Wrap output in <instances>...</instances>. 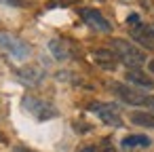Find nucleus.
<instances>
[{
  "mask_svg": "<svg viewBox=\"0 0 154 152\" xmlns=\"http://www.w3.org/2000/svg\"><path fill=\"white\" fill-rule=\"evenodd\" d=\"M112 51L116 53V57H118L125 66H129V70H137V68L143 66V61H146L143 51H139L133 42H127V40H122V38H114V40H112Z\"/></svg>",
  "mask_w": 154,
  "mask_h": 152,
  "instance_id": "obj_1",
  "label": "nucleus"
},
{
  "mask_svg": "<svg viewBox=\"0 0 154 152\" xmlns=\"http://www.w3.org/2000/svg\"><path fill=\"white\" fill-rule=\"evenodd\" d=\"M0 49H5L9 55H13L15 59H28L32 49L28 42L11 36V34H5V32H0Z\"/></svg>",
  "mask_w": 154,
  "mask_h": 152,
  "instance_id": "obj_2",
  "label": "nucleus"
},
{
  "mask_svg": "<svg viewBox=\"0 0 154 152\" xmlns=\"http://www.w3.org/2000/svg\"><path fill=\"white\" fill-rule=\"evenodd\" d=\"M21 104H23V110H26V112L34 114V116H36V118H40V120L53 118V116L57 114L53 106H49L47 101H40V99H36V97H32V95H26Z\"/></svg>",
  "mask_w": 154,
  "mask_h": 152,
  "instance_id": "obj_3",
  "label": "nucleus"
},
{
  "mask_svg": "<svg viewBox=\"0 0 154 152\" xmlns=\"http://www.w3.org/2000/svg\"><path fill=\"white\" fill-rule=\"evenodd\" d=\"M91 112H95L110 127H122V118H120L118 106H114V104H93L91 106Z\"/></svg>",
  "mask_w": 154,
  "mask_h": 152,
  "instance_id": "obj_4",
  "label": "nucleus"
},
{
  "mask_svg": "<svg viewBox=\"0 0 154 152\" xmlns=\"http://www.w3.org/2000/svg\"><path fill=\"white\" fill-rule=\"evenodd\" d=\"M112 91H114L125 104H129V106H143V101H146V95H143V93H137L135 89H131V87H127V85H120V82H114V85H112Z\"/></svg>",
  "mask_w": 154,
  "mask_h": 152,
  "instance_id": "obj_5",
  "label": "nucleus"
},
{
  "mask_svg": "<svg viewBox=\"0 0 154 152\" xmlns=\"http://www.w3.org/2000/svg\"><path fill=\"white\" fill-rule=\"evenodd\" d=\"M133 40L141 42L146 49H154V23H137L131 30Z\"/></svg>",
  "mask_w": 154,
  "mask_h": 152,
  "instance_id": "obj_6",
  "label": "nucleus"
},
{
  "mask_svg": "<svg viewBox=\"0 0 154 152\" xmlns=\"http://www.w3.org/2000/svg\"><path fill=\"white\" fill-rule=\"evenodd\" d=\"M80 15H82V19H85L93 30H99V32H110V30H112L110 21H108L97 9H82Z\"/></svg>",
  "mask_w": 154,
  "mask_h": 152,
  "instance_id": "obj_7",
  "label": "nucleus"
},
{
  "mask_svg": "<svg viewBox=\"0 0 154 152\" xmlns=\"http://www.w3.org/2000/svg\"><path fill=\"white\" fill-rule=\"evenodd\" d=\"M17 74H19V80L26 82V85H30V87L40 85L42 78H45V72H42V68H38V66H26V68H21Z\"/></svg>",
  "mask_w": 154,
  "mask_h": 152,
  "instance_id": "obj_8",
  "label": "nucleus"
},
{
  "mask_svg": "<svg viewBox=\"0 0 154 152\" xmlns=\"http://www.w3.org/2000/svg\"><path fill=\"white\" fill-rule=\"evenodd\" d=\"M125 76H127V82L137 85V87H141V89H152V87H154V80H152L150 76H146L143 72H139V70H129Z\"/></svg>",
  "mask_w": 154,
  "mask_h": 152,
  "instance_id": "obj_9",
  "label": "nucleus"
},
{
  "mask_svg": "<svg viewBox=\"0 0 154 152\" xmlns=\"http://www.w3.org/2000/svg\"><path fill=\"white\" fill-rule=\"evenodd\" d=\"M93 57H95V61H97L99 66H103V68H114V66H116V53H114L112 49H97V51L93 53Z\"/></svg>",
  "mask_w": 154,
  "mask_h": 152,
  "instance_id": "obj_10",
  "label": "nucleus"
},
{
  "mask_svg": "<svg viewBox=\"0 0 154 152\" xmlns=\"http://www.w3.org/2000/svg\"><path fill=\"white\" fill-rule=\"evenodd\" d=\"M120 146H122L125 150L148 148V146H150V137H148V135H127V137L120 141Z\"/></svg>",
  "mask_w": 154,
  "mask_h": 152,
  "instance_id": "obj_11",
  "label": "nucleus"
},
{
  "mask_svg": "<svg viewBox=\"0 0 154 152\" xmlns=\"http://www.w3.org/2000/svg\"><path fill=\"white\" fill-rule=\"evenodd\" d=\"M131 123H135V125H139V127H150V129H154V112H150V110L133 112V114H131Z\"/></svg>",
  "mask_w": 154,
  "mask_h": 152,
  "instance_id": "obj_12",
  "label": "nucleus"
},
{
  "mask_svg": "<svg viewBox=\"0 0 154 152\" xmlns=\"http://www.w3.org/2000/svg\"><path fill=\"white\" fill-rule=\"evenodd\" d=\"M49 51H51L53 57L59 59V61H63V59L70 57V51H68L66 42H61V40H51V42H49Z\"/></svg>",
  "mask_w": 154,
  "mask_h": 152,
  "instance_id": "obj_13",
  "label": "nucleus"
},
{
  "mask_svg": "<svg viewBox=\"0 0 154 152\" xmlns=\"http://www.w3.org/2000/svg\"><path fill=\"white\" fill-rule=\"evenodd\" d=\"M143 106H146V108H150V112H154V95H146Z\"/></svg>",
  "mask_w": 154,
  "mask_h": 152,
  "instance_id": "obj_14",
  "label": "nucleus"
},
{
  "mask_svg": "<svg viewBox=\"0 0 154 152\" xmlns=\"http://www.w3.org/2000/svg\"><path fill=\"white\" fill-rule=\"evenodd\" d=\"M127 23H139V15H135V13H131V15L127 17Z\"/></svg>",
  "mask_w": 154,
  "mask_h": 152,
  "instance_id": "obj_15",
  "label": "nucleus"
},
{
  "mask_svg": "<svg viewBox=\"0 0 154 152\" xmlns=\"http://www.w3.org/2000/svg\"><path fill=\"white\" fill-rule=\"evenodd\" d=\"M99 152H116V150H114L108 141H103V146H101V150H99Z\"/></svg>",
  "mask_w": 154,
  "mask_h": 152,
  "instance_id": "obj_16",
  "label": "nucleus"
},
{
  "mask_svg": "<svg viewBox=\"0 0 154 152\" xmlns=\"http://www.w3.org/2000/svg\"><path fill=\"white\" fill-rule=\"evenodd\" d=\"M2 2H7V5H13V7H21V5H23V0H2Z\"/></svg>",
  "mask_w": 154,
  "mask_h": 152,
  "instance_id": "obj_17",
  "label": "nucleus"
},
{
  "mask_svg": "<svg viewBox=\"0 0 154 152\" xmlns=\"http://www.w3.org/2000/svg\"><path fill=\"white\" fill-rule=\"evenodd\" d=\"M78 152H99V150H97L95 146H85V148H80Z\"/></svg>",
  "mask_w": 154,
  "mask_h": 152,
  "instance_id": "obj_18",
  "label": "nucleus"
},
{
  "mask_svg": "<svg viewBox=\"0 0 154 152\" xmlns=\"http://www.w3.org/2000/svg\"><path fill=\"white\" fill-rule=\"evenodd\" d=\"M15 152H32V150H28V148H23V146H15Z\"/></svg>",
  "mask_w": 154,
  "mask_h": 152,
  "instance_id": "obj_19",
  "label": "nucleus"
},
{
  "mask_svg": "<svg viewBox=\"0 0 154 152\" xmlns=\"http://www.w3.org/2000/svg\"><path fill=\"white\" fill-rule=\"evenodd\" d=\"M150 72H152V74H154V59H152V61H150Z\"/></svg>",
  "mask_w": 154,
  "mask_h": 152,
  "instance_id": "obj_20",
  "label": "nucleus"
}]
</instances>
